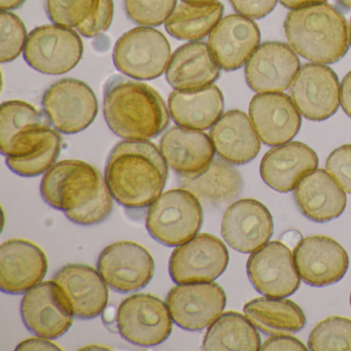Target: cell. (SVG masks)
I'll list each match as a JSON object with an SVG mask.
<instances>
[{
  "label": "cell",
  "instance_id": "6da1fadb",
  "mask_svg": "<svg viewBox=\"0 0 351 351\" xmlns=\"http://www.w3.org/2000/svg\"><path fill=\"white\" fill-rule=\"evenodd\" d=\"M43 199L77 225L93 226L106 221L114 197L106 178L94 166L80 160L55 163L40 184Z\"/></svg>",
  "mask_w": 351,
  "mask_h": 351
},
{
  "label": "cell",
  "instance_id": "7a4b0ae2",
  "mask_svg": "<svg viewBox=\"0 0 351 351\" xmlns=\"http://www.w3.org/2000/svg\"><path fill=\"white\" fill-rule=\"evenodd\" d=\"M167 162L149 141H124L110 152L106 180L114 200L129 210H143L163 193Z\"/></svg>",
  "mask_w": 351,
  "mask_h": 351
},
{
  "label": "cell",
  "instance_id": "3957f363",
  "mask_svg": "<svg viewBox=\"0 0 351 351\" xmlns=\"http://www.w3.org/2000/svg\"><path fill=\"white\" fill-rule=\"evenodd\" d=\"M104 114L110 130L125 141H149L169 126L170 112L157 90L114 75L104 87Z\"/></svg>",
  "mask_w": 351,
  "mask_h": 351
},
{
  "label": "cell",
  "instance_id": "277c9868",
  "mask_svg": "<svg viewBox=\"0 0 351 351\" xmlns=\"http://www.w3.org/2000/svg\"><path fill=\"white\" fill-rule=\"evenodd\" d=\"M287 40L295 53L318 64L341 60L349 48V27L340 11L319 3L293 10L285 21Z\"/></svg>",
  "mask_w": 351,
  "mask_h": 351
},
{
  "label": "cell",
  "instance_id": "5b68a950",
  "mask_svg": "<svg viewBox=\"0 0 351 351\" xmlns=\"http://www.w3.org/2000/svg\"><path fill=\"white\" fill-rule=\"evenodd\" d=\"M202 223L200 201L182 188L162 194L149 206L145 219L152 237L168 247H176L192 239Z\"/></svg>",
  "mask_w": 351,
  "mask_h": 351
},
{
  "label": "cell",
  "instance_id": "8992f818",
  "mask_svg": "<svg viewBox=\"0 0 351 351\" xmlns=\"http://www.w3.org/2000/svg\"><path fill=\"white\" fill-rule=\"evenodd\" d=\"M171 60V47L163 34L138 27L123 34L114 49V63L119 71L139 81L161 77Z\"/></svg>",
  "mask_w": 351,
  "mask_h": 351
},
{
  "label": "cell",
  "instance_id": "52a82bcc",
  "mask_svg": "<svg viewBox=\"0 0 351 351\" xmlns=\"http://www.w3.org/2000/svg\"><path fill=\"white\" fill-rule=\"evenodd\" d=\"M173 319L167 304L156 295L134 293L119 306L117 328L125 340L141 347H154L169 338Z\"/></svg>",
  "mask_w": 351,
  "mask_h": 351
},
{
  "label": "cell",
  "instance_id": "ba28073f",
  "mask_svg": "<svg viewBox=\"0 0 351 351\" xmlns=\"http://www.w3.org/2000/svg\"><path fill=\"white\" fill-rule=\"evenodd\" d=\"M43 110L51 125L64 134H77L87 129L98 114L93 90L75 79L53 84L43 96Z\"/></svg>",
  "mask_w": 351,
  "mask_h": 351
},
{
  "label": "cell",
  "instance_id": "9c48e42d",
  "mask_svg": "<svg viewBox=\"0 0 351 351\" xmlns=\"http://www.w3.org/2000/svg\"><path fill=\"white\" fill-rule=\"evenodd\" d=\"M83 53V42L77 32L62 26L44 25L30 32L24 58L38 73L61 75L79 64Z\"/></svg>",
  "mask_w": 351,
  "mask_h": 351
},
{
  "label": "cell",
  "instance_id": "30bf717a",
  "mask_svg": "<svg viewBox=\"0 0 351 351\" xmlns=\"http://www.w3.org/2000/svg\"><path fill=\"white\" fill-rule=\"evenodd\" d=\"M229 264V252L223 241L211 234H197L176 246L169 260V274L176 285L213 282Z\"/></svg>",
  "mask_w": 351,
  "mask_h": 351
},
{
  "label": "cell",
  "instance_id": "8fae6325",
  "mask_svg": "<svg viewBox=\"0 0 351 351\" xmlns=\"http://www.w3.org/2000/svg\"><path fill=\"white\" fill-rule=\"evenodd\" d=\"M248 278L265 297L282 299L295 293L301 283L293 252L280 241H271L252 252L246 264Z\"/></svg>",
  "mask_w": 351,
  "mask_h": 351
},
{
  "label": "cell",
  "instance_id": "7c38bea8",
  "mask_svg": "<svg viewBox=\"0 0 351 351\" xmlns=\"http://www.w3.org/2000/svg\"><path fill=\"white\" fill-rule=\"evenodd\" d=\"M20 312L30 332L49 340L66 334L75 317L62 289L53 280L38 283L26 291Z\"/></svg>",
  "mask_w": 351,
  "mask_h": 351
},
{
  "label": "cell",
  "instance_id": "4fadbf2b",
  "mask_svg": "<svg viewBox=\"0 0 351 351\" xmlns=\"http://www.w3.org/2000/svg\"><path fill=\"white\" fill-rule=\"evenodd\" d=\"M172 319L182 330L197 332L223 314L227 295L215 282L186 283L172 287L166 297Z\"/></svg>",
  "mask_w": 351,
  "mask_h": 351
},
{
  "label": "cell",
  "instance_id": "5bb4252c",
  "mask_svg": "<svg viewBox=\"0 0 351 351\" xmlns=\"http://www.w3.org/2000/svg\"><path fill=\"white\" fill-rule=\"evenodd\" d=\"M97 270L108 287L121 293L145 289L155 273V261L143 245L120 241L104 248L97 261Z\"/></svg>",
  "mask_w": 351,
  "mask_h": 351
},
{
  "label": "cell",
  "instance_id": "9a60e30c",
  "mask_svg": "<svg viewBox=\"0 0 351 351\" xmlns=\"http://www.w3.org/2000/svg\"><path fill=\"white\" fill-rule=\"evenodd\" d=\"M54 127L45 112L20 100L0 108V151L5 157H24L36 151Z\"/></svg>",
  "mask_w": 351,
  "mask_h": 351
},
{
  "label": "cell",
  "instance_id": "2e32d148",
  "mask_svg": "<svg viewBox=\"0 0 351 351\" xmlns=\"http://www.w3.org/2000/svg\"><path fill=\"white\" fill-rule=\"evenodd\" d=\"M289 95L304 118L317 122L326 120L336 114L340 104L338 77L324 65H304L291 85Z\"/></svg>",
  "mask_w": 351,
  "mask_h": 351
},
{
  "label": "cell",
  "instance_id": "e0dca14e",
  "mask_svg": "<svg viewBox=\"0 0 351 351\" xmlns=\"http://www.w3.org/2000/svg\"><path fill=\"white\" fill-rule=\"evenodd\" d=\"M293 261L302 280L315 287L338 282L349 266L348 254L342 245L322 235L302 239L293 250Z\"/></svg>",
  "mask_w": 351,
  "mask_h": 351
},
{
  "label": "cell",
  "instance_id": "ac0fdd59",
  "mask_svg": "<svg viewBox=\"0 0 351 351\" xmlns=\"http://www.w3.org/2000/svg\"><path fill=\"white\" fill-rule=\"evenodd\" d=\"M272 215L260 201L242 199L226 210L221 236L233 250L252 254L268 243L273 235Z\"/></svg>",
  "mask_w": 351,
  "mask_h": 351
},
{
  "label": "cell",
  "instance_id": "d6986e66",
  "mask_svg": "<svg viewBox=\"0 0 351 351\" xmlns=\"http://www.w3.org/2000/svg\"><path fill=\"white\" fill-rule=\"evenodd\" d=\"M299 71L293 49L283 43H265L246 62V83L256 93L283 92L291 87Z\"/></svg>",
  "mask_w": 351,
  "mask_h": 351
},
{
  "label": "cell",
  "instance_id": "ffe728a7",
  "mask_svg": "<svg viewBox=\"0 0 351 351\" xmlns=\"http://www.w3.org/2000/svg\"><path fill=\"white\" fill-rule=\"evenodd\" d=\"M48 258L40 246L23 239H10L0 246V289L21 295L44 280Z\"/></svg>",
  "mask_w": 351,
  "mask_h": 351
},
{
  "label": "cell",
  "instance_id": "44dd1931",
  "mask_svg": "<svg viewBox=\"0 0 351 351\" xmlns=\"http://www.w3.org/2000/svg\"><path fill=\"white\" fill-rule=\"evenodd\" d=\"M250 117L261 141L270 147L289 143L301 128V114L293 100L279 92L254 96Z\"/></svg>",
  "mask_w": 351,
  "mask_h": 351
},
{
  "label": "cell",
  "instance_id": "7402d4cb",
  "mask_svg": "<svg viewBox=\"0 0 351 351\" xmlns=\"http://www.w3.org/2000/svg\"><path fill=\"white\" fill-rule=\"evenodd\" d=\"M52 280L62 289L75 317L92 319L106 310L110 293L99 271L87 265L69 264Z\"/></svg>",
  "mask_w": 351,
  "mask_h": 351
},
{
  "label": "cell",
  "instance_id": "603a6c76",
  "mask_svg": "<svg viewBox=\"0 0 351 351\" xmlns=\"http://www.w3.org/2000/svg\"><path fill=\"white\" fill-rule=\"evenodd\" d=\"M261 32L258 25L242 15L221 19L208 38L213 59L226 71L241 69L258 48Z\"/></svg>",
  "mask_w": 351,
  "mask_h": 351
},
{
  "label": "cell",
  "instance_id": "cb8c5ba5",
  "mask_svg": "<svg viewBox=\"0 0 351 351\" xmlns=\"http://www.w3.org/2000/svg\"><path fill=\"white\" fill-rule=\"evenodd\" d=\"M160 151L168 166L180 178H186L206 171L217 153L206 133L180 126L172 127L162 136Z\"/></svg>",
  "mask_w": 351,
  "mask_h": 351
},
{
  "label": "cell",
  "instance_id": "d4e9b609",
  "mask_svg": "<svg viewBox=\"0 0 351 351\" xmlns=\"http://www.w3.org/2000/svg\"><path fill=\"white\" fill-rule=\"evenodd\" d=\"M317 166L315 152L305 143L293 141L267 152L261 162L260 173L267 186L276 192L289 193Z\"/></svg>",
  "mask_w": 351,
  "mask_h": 351
},
{
  "label": "cell",
  "instance_id": "484cf974",
  "mask_svg": "<svg viewBox=\"0 0 351 351\" xmlns=\"http://www.w3.org/2000/svg\"><path fill=\"white\" fill-rule=\"evenodd\" d=\"M293 198L304 217L315 223H328L344 213V190L328 171L315 169L293 190Z\"/></svg>",
  "mask_w": 351,
  "mask_h": 351
},
{
  "label": "cell",
  "instance_id": "4316f807",
  "mask_svg": "<svg viewBox=\"0 0 351 351\" xmlns=\"http://www.w3.org/2000/svg\"><path fill=\"white\" fill-rule=\"evenodd\" d=\"M210 138L221 159L232 165L250 163L260 153L261 139L245 112L233 110L211 127Z\"/></svg>",
  "mask_w": 351,
  "mask_h": 351
},
{
  "label": "cell",
  "instance_id": "83f0119b",
  "mask_svg": "<svg viewBox=\"0 0 351 351\" xmlns=\"http://www.w3.org/2000/svg\"><path fill=\"white\" fill-rule=\"evenodd\" d=\"M219 69L208 45L189 43L174 52L166 71V80L178 91H198L219 79Z\"/></svg>",
  "mask_w": 351,
  "mask_h": 351
},
{
  "label": "cell",
  "instance_id": "f1b7e54d",
  "mask_svg": "<svg viewBox=\"0 0 351 351\" xmlns=\"http://www.w3.org/2000/svg\"><path fill=\"white\" fill-rule=\"evenodd\" d=\"M223 93L215 85L198 91L176 90L168 99V110L174 123L193 130L211 128L223 116Z\"/></svg>",
  "mask_w": 351,
  "mask_h": 351
},
{
  "label": "cell",
  "instance_id": "f546056e",
  "mask_svg": "<svg viewBox=\"0 0 351 351\" xmlns=\"http://www.w3.org/2000/svg\"><path fill=\"white\" fill-rule=\"evenodd\" d=\"M180 188L192 193L201 203L217 205L237 198L243 189L239 172L225 160L215 159L206 171L195 178H180Z\"/></svg>",
  "mask_w": 351,
  "mask_h": 351
},
{
  "label": "cell",
  "instance_id": "4dcf8cb0",
  "mask_svg": "<svg viewBox=\"0 0 351 351\" xmlns=\"http://www.w3.org/2000/svg\"><path fill=\"white\" fill-rule=\"evenodd\" d=\"M250 322L266 335H287L303 330L306 324L303 310L291 300L256 298L244 305Z\"/></svg>",
  "mask_w": 351,
  "mask_h": 351
},
{
  "label": "cell",
  "instance_id": "1f68e13d",
  "mask_svg": "<svg viewBox=\"0 0 351 351\" xmlns=\"http://www.w3.org/2000/svg\"><path fill=\"white\" fill-rule=\"evenodd\" d=\"M258 328L246 316L238 312L221 314L208 326L202 343L203 350H261V337Z\"/></svg>",
  "mask_w": 351,
  "mask_h": 351
},
{
  "label": "cell",
  "instance_id": "d6a6232c",
  "mask_svg": "<svg viewBox=\"0 0 351 351\" xmlns=\"http://www.w3.org/2000/svg\"><path fill=\"white\" fill-rule=\"evenodd\" d=\"M223 5L221 3L195 5L182 3L165 22V28L176 40L197 42L206 38L221 21Z\"/></svg>",
  "mask_w": 351,
  "mask_h": 351
},
{
  "label": "cell",
  "instance_id": "836d02e7",
  "mask_svg": "<svg viewBox=\"0 0 351 351\" xmlns=\"http://www.w3.org/2000/svg\"><path fill=\"white\" fill-rule=\"evenodd\" d=\"M61 145L60 132L53 128L36 151L24 157H7V165L14 173L24 178H34L46 173L58 159Z\"/></svg>",
  "mask_w": 351,
  "mask_h": 351
},
{
  "label": "cell",
  "instance_id": "e575fe53",
  "mask_svg": "<svg viewBox=\"0 0 351 351\" xmlns=\"http://www.w3.org/2000/svg\"><path fill=\"white\" fill-rule=\"evenodd\" d=\"M308 346L312 351H351V319L330 316L310 332Z\"/></svg>",
  "mask_w": 351,
  "mask_h": 351
},
{
  "label": "cell",
  "instance_id": "d590c367",
  "mask_svg": "<svg viewBox=\"0 0 351 351\" xmlns=\"http://www.w3.org/2000/svg\"><path fill=\"white\" fill-rule=\"evenodd\" d=\"M125 11L137 25L157 27L167 21L176 0H124Z\"/></svg>",
  "mask_w": 351,
  "mask_h": 351
},
{
  "label": "cell",
  "instance_id": "8d00e7d4",
  "mask_svg": "<svg viewBox=\"0 0 351 351\" xmlns=\"http://www.w3.org/2000/svg\"><path fill=\"white\" fill-rule=\"evenodd\" d=\"M95 3L96 0H46V11L55 25L71 29L89 19Z\"/></svg>",
  "mask_w": 351,
  "mask_h": 351
},
{
  "label": "cell",
  "instance_id": "74e56055",
  "mask_svg": "<svg viewBox=\"0 0 351 351\" xmlns=\"http://www.w3.org/2000/svg\"><path fill=\"white\" fill-rule=\"evenodd\" d=\"M27 32L19 17L10 12L0 15V61L12 62L20 56L27 43Z\"/></svg>",
  "mask_w": 351,
  "mask_h": 351
},
{
  "label": "cell",
  "instance_id": "f35d334b",
  "mask_svg": "<svg viewBox=\"0 0 351 351\" xmlns=\"http://www.w3.org/2000/svg\"><path fill=\"white\" fill-rule=\"evenodd\" d=\"M114 18L112 0H96L95 7L89 19L77 28L81 36L92 38L100 36L110 28Z\"/></svg>",
  "mask_w": 351,
  "mask_h": 351
},
{
  "label": "cell",
  "instance_id": "ab89813d",
  "mask_svg": "<svg viewBox=\"0 0 351 351\" xmlns=\"http://www.w3.org/2000/svg\"><path fill=\"white\" fill-rule=\"evenodd\" d=\"M326 167L344 192L351 194V145L335 149L328 156Z\"/></svg>",
  "mask_w": 351,
  "mask_h": 351
},
{
  "label": "cell",
  "instance_id": "60d3db41",
  "mask_svg": "<svg viewBox=\"0 0 351 351\" xmlns=\"http://www.w3.org/2000/svg\"><path fill=\"white\" fill-rule=\"evenodd\" d=\"M233 9L250 19H262L276 7L277 0H229Z\"/></svg>",
  "mask_w": 351,
  "mask_h": 351
},
{
  "label": "cell",
  "instance_id": "b9f144b4",
  "mask_svg": "<svg viewBox=\"0 0 351 351\" xmlns=\"http://www.w3.org/2000/svg\"><path fill=\"white\" fill-rule=\"evenodd\" d=\"M262 351H276V350H297L307 351V347L298 340L295 337L287 336V335H277L271 337L268 340L265 341L264 344L261 346Z\"/></svg>",
  "mask_w": 351,
  "mask_h": 351
},
{
  "label": "cell",
  "instance_id": "7bdbcfd3",
  "mask_svg": "<svg viewBox=\"0 0 351 351\" xmlns=\"http://www.w3.org/2000/svg\"><path fill=\"white\" fill-rule=\"evenodd\" d=\"M16 350H61V348L51 342L49 339L38 337V338H30L20 343L16 347Z\"/></svg>",
  "mask_w": 351,
  "mask_h": 351
},
{
  "label": "cell",
  "instance_id": "ee69618b",
  "mask_svg": "<svg viewBox=\"0 0 351 351\" xmlns=\"http://www.w3.org/2000/svg\"><path fill=\"white\" fill-rule=\"evenodd\" d=\"M340 104L351 118V71L345 75L340 86Z\"/></svg>",
  "mask_w": 351,
  "mask_h": 351
},
{
  "label": "cell",
  "instance_id": "f6af8a7d",
  "mask_svg": "<svg viewBox=\"0 0 351 351\" xmlns=\"http://www.w3.org/2000/svg\"><path fill=\"white\" fill-rule=\"evenodd\" d=\"M326 1V0H280L281 5L291 10L301 9L308 5H319Z\"/></svg>",
  "mask_w": 351,
  "mask_h": 351
},
{
  "label": "cell",
  "instance_id": "bcb514c9",
  "mask_svg": "<svg viewBox=\"0 0 351 351\" xmlns=\"http://www.w3.org/2000/svg\"><path fill=\"white\" fill-rule=\"evenodd\" d=\"M25 0H0V8L3 11H11L21 7Z\"/></svg>",
  "mask_w": 351,
  "mask_h": 351
},
{
  "label": "cell",
  "instance_id": "7dc6e473",
  "mask_svg": "<svg viewBox=\"0 0 351 351\" xmlns=\"http://www.w3.org/2000/svg\"><path fill=\"white\" fill-rule=\"evenodd\" d=\"M182 1L195 5H210V3H217V0H182Z\"/></svg>",
  "mask_w": 351,
  "mask_h": 351
},
{
  "label": "cell",
  "instance_id": "c3c4849f",
  "mask_svg": "<svg viewBox=\"0 0 351 351\" xmlns=\"http://www.w3.org/2000/svg\"><path fill=\"white\" fill-rule=\"evenodd\" d=\"M341 5L347 8V9H351V0H337Z\"/></svg>",
  "mask_w": 351,
  "mask_h": 351
},
{
  "label": "cell",
  "instance_id": "681fc988",
  "mask_svg": "<svg viewBox=\"0 0 351 351\" xmlns=\"http://www.w3.org/2000/svg\"><path fill=\"white\" fill-rule=\"evenodd\" d=\"M349 43H350V46H351V21H350V27H349Z\"/></svg>",
  "mask_w": 351,
  "mask_h": 351
},
{
  "label": "cell",
  "instance_id": "f907efd6",
  "mask_svg": "<svg viewBox=\"0 0 351 351\" xmlns=\"http://www.w3.org/2000/svg\"><path fill=\"white\" fill-rule=\"evenodd\" d=\"M350 305H351V293H350Z\"/></svg>",
  "mask_w": 351,
  "mask_h": 351
}]
</instances>
